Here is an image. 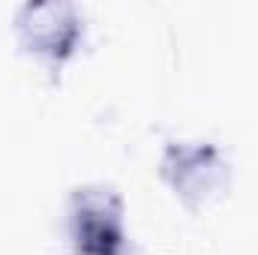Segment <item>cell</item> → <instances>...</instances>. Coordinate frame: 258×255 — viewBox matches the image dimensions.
I'll list each match as a JSON object with an SVG mask.
<instances>
[{
	"instance_id": "1",
	"label": "cell",
	"mask_w": 258,
	"mask_h": 255,
	"mask_svg": "<svg viewBox=\"0 0 258 255\" xmlns=\"http://www.w3.org/2000/svg\"><path fill=\"white\" fill-rule=\"evenodd\" d=\"M69 237L75 255H126L123 198L111 186H81L69 201Z\"/></svg>"
},
{
	"instance_id": "2",
	"label": "cell",
	"mask_w": 258,
	"mask_h": 255,
	"mask_svg": "<svg viewBox=\"0 0 258 255\" xmlns=\"http://www.w3.org/2000/svg\"><path fill=\"white\" fill-rule=\"evenodd\" d=\"M159 174L189 210L204 207L228 186V162L213 144L171 141L162 153Z\"/></svg>"
},
{
	"instance_id": "3",
	"label": "cell",
	"mask_w": 258,
	"mask_h": 255,
	"mask_svg": "<svg viewBox=\"0 0 258 255\" xmlns=\"http://www.w3.org/2000/svg\"><path fill=\"white\" fill-rule=\"evenodd\" d=\"M15 30L24 51L48 66L66 63L84 36L81 15L72 3H27L15 15Z\"/></svg>"
}]
</instances>
